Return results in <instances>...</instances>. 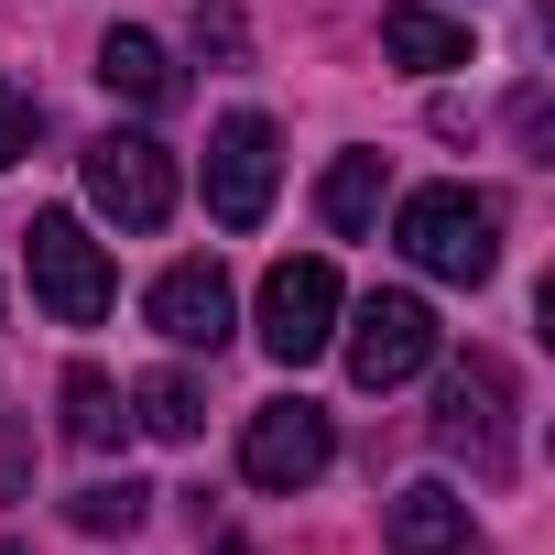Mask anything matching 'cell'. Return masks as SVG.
<instances>
[{
    "mask_svg": "<svg viewBox=\"0 0 555 555\" xmlns=\"http://www.w3.org/2000/svg\"><path fill=\"white\" fill-rule=\"evenodd\" d=\"M392 240L436 272V284H490V272H501V207L479 185H414L403 218H392Z\"/></svg>",
    "mask_w": 555,
    "mask_h": 555,
    "instance_id": "obj_1",
    "label": "cell"
},
{
    "mask_svg": "<svg viewBox=\"0 0 555 555\" xmlns=\"http://www.w3.org/2000/svg\"><path fill=\"white\" fill-rule=\"evenodd\" d=\"M23 261H34V306H44L55 327H99V317H109V295H120L109 250H99V240H88V218H66V207H34Z\"/></svg>",
    "mask_w": 555,
    "mask_h": 555,
    "instance_id": "obj_2",
    "label": "cell"
},
{
    "mask_svg": "<svg viewBox=\"0 0 555 555\" xmlns=\"http://www.w3.org/2000/svg\"><path fill=\"white\" fill-rule=\"evenodd\" d=\"M436 447H447V457H468L479 479H501V468H512V371H501L490 349L447 360V382H436Z\"/></svg>",
    "mask_w": 555,
    "mask_h": 555,
    "instance_id": "obj_3",
    "label": "cell"
},
{
    "mask_svg": "<svg viewBox=\"0 0 555 555\" xmlns=\"http://www.w3.org/2000/svg\"><path fill=\"white\" fill-rule=\"evenodd\" d=\"M77 175H88V207L120 218V229H164L175 218V153L153 131H99L77 153Z\"/></svg>",
    "mask_w": 555,
    "mask_h": 555,
    "instance_id": "obj_4",
    "label": "cell"
},
{
    "mask_svg": "<svg viewBox=\"0 0 555 555\" xmlns=\"http://www.w3.org/2000/svg\"><path fill=\"white\" fill-rule=\"evenodd\" d=\"M414 371H436V306L403 295V284H382V295L349 317V382H360V392H403Z\"/></svg>",
    "mask_w": 555,
    "mask_h": 555,
    "instance_id": "obj_5",
    "label": "cell"
},
{
    "mask_svg": "<svg viewBox=\"0 0 555 555\" xmlns=\"http://www.w3.org/2000/svg\"><path fill=\"white\" fill-rule=\"evenodd\" d=\"M327 457H338V425H327L306 392L261 403V414L240 425V479H250V490H317Z\"/></svg>",
    "mask_w": 555,
    "mask_h": 555,
    "instance_id": "obj_6",
    "label": "cell"
},
{
    "mask_svg": "<svg viewBox=\"0 0 555 555\" xmlns=\"http://www.w3.org/2000/svg\"><path fill=\"white\" fill-rule=\"evenodd\" d=\"M261 349L284 371L338 349V261H272L261 272Z\"/></svg>",
    "mask_w": 555,
    "mask_h": 555,
    "instance_id": "obj_7",
    "label": "cell"
},
{
    "mask_svg": "<svg viewBox=\"0 0 555 555\" xmlns=\"http://www.w3.org/2000/svg\"><path fill=\"white\" fill-rule=\"evenodd\" d=\"M272 175H284L272 120H261V109H229V120L207 131V218H218V229H261V218H272Z\"/></svg>",
    "mask_w": 555,
    "mask_h": 555,
    "instance_id": "obj_8",
    "label": "cell"
},
{
    "mask_svg": "<svg viewBox=\"0 0 555 555\" xmlns=\"http://www.w3.org/2000/svg\"><path fill=\"white\" fill-rule=\"evenodd\" d=\"M142 317H153V338H175V349H229L240 295H229V272H218V261H164V272H153V295H142Z\"/></svg>",
    "mask_w": 555,
    "mask_h": 555,
    "instance_id": "obj_9",
    "label": "cell"
},
{
    "mask_svg": "<svg viewBox=\"0 0 555 555\" xmlns=\"http://www.w3.org/2000/svg\"><path fill=\"white\" fill-rule=\"evenodd\" d=\"M382 555H479V522L447 479H414L392 512H382Z\"/></svg>",
    "mask_w": 555,
    "mask_h": 555,
    "instance_id": "obj_10",
    "label": "cell"
},
{
    "mask_svg": "<svg viewBox=\"0 0 555 555\" xmlns=\"http://www.w3.org/2000/svg\"><path fill=\"white\" fill-rule=\"evenodd\" d=\"M99 88H109V99H131V109H175V88H185V77H175V55H164L153 34H131V23H120V34H99Z\"/></svg>",
    "mask_w": 555,
    "mask_h": 555,
    "instance_id": "obj_11",
    "label": "cell"
},
{
    "mask_svg": "<svg viewBox=\"0 0 555 555\" xmlns=\"http://www.w3.org/2000/svg\"><path fill=\"white\" fill-rule=\"evenodd\" d=\"M382 55L392 66H468V23H447V12H425V0H382Z\"/></svg>",
    "mask_w": 555,
    "mask_h": 555,
    "instance_id": "obj_12",
    "label": "cell"
},
{
    "mask_svg": "<svg viewBox=\"0 0 555 555\" xmlns=\"http://www.w3.org/2000/svg\"><path fill=\"white\" fill-rule=\"evenodd\" d=\"M382 185H392V175H382V153H338V164H327V185H317V218H327L338 240H360V229L382 218Z\"/></svg>",
    "mask_w": 555,
    "mask_h": 555,
    "instance_id": "obj_13",
    "label": "cell"
},
{
    "mask_svg": "<svg viewBox=\"0 0 555 555\" xmlns=\"http://www.w3.org/2000/svg\"><path fill=\"white\" fill-rule=\"evenodd\" d=\"M131 425H142V436H164V447H185V436L207 425V392H196L185 371H153V382L131 392Z\"/></svg>",
    "mask_w": 555,
    "mask_h": 555,
    "instance_id": "obj_14",
    "label": "cell"
},
{
    "mask_svg": "<svg viewBox=\"0 0 555 555\" xmlns=\"http://www.w3.org/2000/svg\"><path fill=\"white\" fill-rule=\"evenodd\" d=\"M120 392H109V371H66V447H120Z\"/></svg>",
    "mask_w": 555,
    "mask_h": 555,
    "instance_id": "obj_15",
    "label": "cell"
},
{
    "mask_svg": "<svg viewBox=\"0 0 555 555\" xmlns=\"http://www.w3.org/2000/svg\"><path fill=\"white\" fill-rule=\"evenodd\" d=\"M66 522H77V533H142V522H153V490H142V479H99V490L66 501Z\"/></svg>",
    "mask_w": 555,
    "mask_h": 555,
    "instance_id": "obj_16",
    "label": "cell"
},
{
    "mask_svg": "<svg viewBox=\"0 0 555 555\" xmlns=\"http://www.w3.org/2000/svg\"><path fill=\"white\" fill-rule=\"evenodd\" d=\"M34 131H44V99H34L12 66H0V164H23V153H34Z\"/></svg>",
    "mask_w": 555,
    "mask_h": 555,
    "instance_id": "obj_17",
    "label": "cell"
},
{
    "mask_svg": "<svg viewBox=\"0 0 555 555\" xmlns=\"http://www.w3.org/2000/svg\"><path fill=\"white\" fill-rule=\"evenodd\" d=\"M196 55H240V12H196Z\"/></svg>",
    "mask_w": 555,
    "mask_h": 555,
    "instance_id": "obj_18",
    "label": "cell"
},
{
    "mask_svg": "<svg viewBox=\"0 0 555 555\" xmlns=\"http://www.w3.org/2000/svg\"><path fill=\"white\" fill-rule=\"evenodd\" d=\"M207 555H250V544H240V533H218V544H207Z\"/></svg>",
    "mask_w": 555,
    "mask_h": 555,
    "instance_id": "obj_19",
    "label": "cell"
},
{
    "mask_svg": "<svg viewBox=\"0 0 555 555\" xmlns=\"http://www.w3.org/2000/svg\"><path fill=\"white\" fill-rule=\"evenodd\" d=\"M0 555H12V544H0Z\"/></svg>",
    "mask_w": 555,
    "mask_h": 555,
    "instance_id": "obj_20",
    "label": "cell"
}]
</instances>
